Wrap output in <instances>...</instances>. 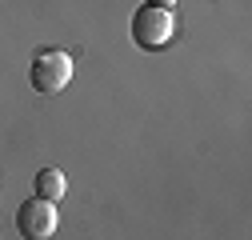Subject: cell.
Listing matches in <instances>:
<instances>
[{"label":"cell","instance_id":"6da1fadb","mask_svg":"<svg viewBox=\"0 0 252 240\" xmlns=\"http://www.w3.org/2000/svg\"><path fill=\"white\" fill-rule=\"evenodd\" d=\"M28 80H32L36 92L52 96V92H64L68 80H72V56L64 48H40L32 56V68H28Z\"/></svg>","mask_w":252,"mask_h":240},{"label":"cell","instance_id":"7a4b0ae2","mask_svg":"<svg viewBox=\"0 0 252 240\" xmlns=\"http://www.w3.org/2000/svg\"><path fill=\"white\" fill-rule=\"evenodd\" d=\"M172 36H176V16H172V8L144 4V8L132 16V40H136L144 52H160L164 44H172Z\"/></svg>","mask_w":252,"mask_h":240},{"label":"cell","instance_id":"3957f363","mask_svg":"<svg viewBox=\"0 0 252 240\" xmlns=\"http://www.w3.org/2000/svg\"><path fill=\"white\" fill-rule=\"evenodd\" d=\"M60 216H56V204L52 200H40V196H28L20 208H16V228L24 240H48L56 232Z\"/></svg>","mask_w":252,"mask_h":240},{"label":"cell","instance_id":"277c9868","mask_svg":"<svg viewBox=\"0 0 252 240\" xmlns=\"http://www.w3.org/2000/svg\"><path fill=\"white\" fill-rule=\"evenodd\" d=\"M32 184H36V192H32V196H40V200H52V204H56V200H64V192H68V176L60 172V168H40Z\"/></svg>","mask_w":252,"mask_h":240},{"label":"cell","instance_id":"5b68a950","mask_svg":"<svg viewBox=\"0 0 252 240\" xmlns=\"http://www.w3.org/2000/svg\"><path fill=\"white\" fill-rule=\"evenodd\" d=\"M148 4H156V8H172L176 0H148Z\"/></svg>","mask_w":252,"mask_h":240}]
</instances>
